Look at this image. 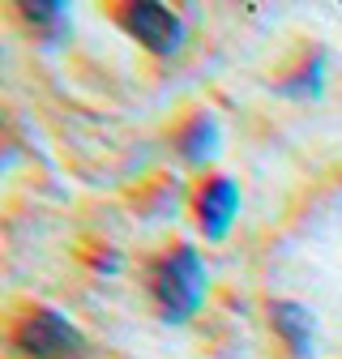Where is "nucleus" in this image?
Returning <instances> with one entry per match:
<instances>
[{"label": "nucleus", "mask_w": 342, "mask_h": 359, "mask_svg": "<svg viewBox=\"0 0 342 359\" xmlns=\"http://www.w3.org/2000/svg\"><path fill=\"white\" fill-rule=\"evenodd\" d=\"M146 295L158 312V321L189 325L205 308V295H210V269L197 244L171 240L167 248H158L146 261Z\"/></svg>", "instance_id": "f257e3e1"}, {"label": "nucleus", "mask_w": 342, "mask_h": 359, "mask_svg": "<svg viewBox=\"0 0 342 359\" xmlns=\"http://www.w3.org/2000/svg\"><path fill=\"white\" fill-rule=\"evenodd\" d=\"M9 346L18 359H81L86 338L69 321V312L52 304H30L9 330Z\"/></svg>", "instance_id": "f03ea898"}, {"label": "nucleus", "mask_w": 342, "mask_h": 359, "mask_svg": "<svg viewBox=\"0 0 342 359\" xmlns=\"http://www.w3.org/2000/svg\"><path fill=\"white\" fill-rule=\"evenodd\" d=\"M111 22L133 39L137 48H146L158 60L180 56L184 43H189L184 13L163 5V0H120V5H111Z\"/></svg>", "instance_id": "7ed1b4c3"}, {"label": "nucleus", "mask_w": 342, "mask_h": 359, "mask_svg": "<svg viewBox=\"0 0 342 359\" xmlns=\"http://www.w3.org/2000/svg\"><path fill=\"white\" fill-rule=\"evenodd\" d=\"M240 184L231 175L223 171H205L193 193H189V214H193V227L205 244H223L235 227V218H240Z\"/></svg>", "instance_id": "20e7f679"}, {"label": "nucleus", "mask_w": 342, "mask_h": 359, "mask_svg": "<svg viewBox=\"0 0 342 359\" xmlns=\"http://www.w3.org/2000/svg\"><path fill=\"white\" fill-rule=\"evenodd\" d=\"M171 150H176L180 163L189 167H210L214 158L223 154V124L210 107L189 111L176 128H171Z\"/></svg>", "instance_id": "39448f33"}, {"label": "nucleus", "mask_w": 342, "mask_h": 359, "mask_svg": "<svg viewBox=\"0 0 342 359\" xmlns=\"http://www.w3.org/2000/svg\"><path fill=\"white\" fill-rule=\"evenodd\" d=\"M266 321L274 330V338L282 342V351L291 359H317V317L308 304L299 299H270L266 304Z\"/></svg>", "instance_id": "423d86ee"}, {"label": "nucleus", "mask_w": 342, "mask_h": 359, "mask_svg": "<svg viewBox=\"0 0 342 359\" xmlns=\"http://www.w3.org/2000/svg\"><path fill=\"white\" fill-rule=\"evenodd\" d=\"M325 69H329V56L325 48H304L299 52V60L270 81V90L278 99H295V103H313L321 99V90H325Z\"/></svg>", "instance_id": "0eeeda50"}, {"label": "nucleus", "mask_w": 342, "mask_h": 359, "mask_svg": "<svg viewBox=\"0 0 342 359\" xmlns=\"http://www.w3.org/2000/svg\"><path fill=\"white\" fill-rule=\"evenodd\" d=\"M13 13L22 18V26H30L43 43H60L73 26V9L64 5V0H22V5H13Z\"/></svg>", "instance_id": "6e6552de"}, {"label": "nucleus", "mask_w": 342, "mask_h": 359, "mask_svg": "<svg viewBox=\"0 0 342 359\" xmlns=\"http://www.w3.org/2000/svg\"><path fill=\"white\" fill-rule=\"evenodd\" d=\"M184 201H189V197H184V189H180V180H176V175H154V180H146V184L133 193V205H137L150 222L171 218Z\"/></svg>", "instance_id": "1a4fd4ad"}, {"label": "nucleus", "mask_w": 342, "mask_h": 359, "mask_svg": "<svg viewBox=\"0 0 342 359\" xmlns=\"http://www.w3.org/2000/svg\"><path fill=\"white\" fill-rule=\"evenodd\" d=\"M86 261H90L99 274H120V269H124V257H120L111 244H103V248H95V252H86Z\"/></svg>", "instance_id": "9d476101"}]
</instances>
